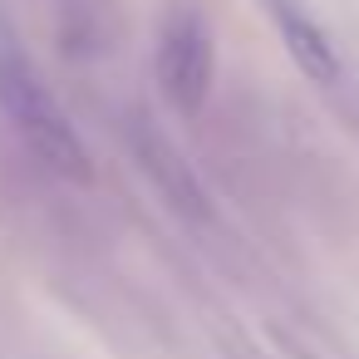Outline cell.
I'll return each instance as SVG.
<instances>
[{"mask_svg":"<svg viewBox=\"0 0 359 359\" xmlns=\"http://www.w3.org/2000/svg\"><path fill=\"white\" fill-rule=\"evenodd\" d=\"M0 114H6V123L20 133V143L55 177H65V182H89L94 177L84 138L74 133L69 114L50 94L45 74L35 69V60L20 45V35L6 25V15H0Z\"/></svg>","mask_w":359,"mask_h":359,"instance_id":"obj_1","label":"cell"},{"mask_svg":"<svg viewBox=\"0 0 359 359\" xmlns=\"http://www.w3.org/2000/svg\"><path fill=\"white\" fill-rule=\"evenodd\" d=\"M153 74L163 99L182 114L197 118L207 94H212V74H217V40L212 25L202 20V11L192 6H172L158 25V50H153Z\"/></svg>","mask_w":359,"mask_h":359,"instance_id":"obj_2","label":"cell"},{"mask_svg":"<svg viewBox=\"0 0 359 359\" xmlns=\"http://www.w3.org/2000/svg\"><path fill=\"white\" fill-rule=\"evenodd\" d=\"M123 143H128L138 172L153 182V192L163 197V207H168L177 222H187V226H212V202H207V192H202L192 163L182 158V148H177L148 114H128Z\"/></svg>","mask_w":359,"mask_h":359,"instance_id":"obj_3","label":"cell"},{"mask_svg":"<svg viewBox=\"0 0 359 359\" xmlns=\"http://www.w3.org/2000/svg\"><path fill=\"white\" fill-rule=\"evenodd\" d=\"M261 6H266V15H271V25H276V35H280L285 55L295 60V69H300L310 84H320V89L344 84L339 45L330 40V30L300 6V0H261Z\"/></svg>","mask_w":359,"mask_h":359,"instance_id":"obj_4","label":"cell"},{"mask_svg":"<svg viewBox=\"0 0 359 359\" xmlns=\"http://www.w3.org/2000/svg\"><path fill=\"white\" fill-rule=\"evenodd\" d=\"M60 6H65L69 15H79V20H94V15L104 11V0H60Z\"/></svg>","mask_w":359,"mask_h":359,"instance_id":"obj_5","label":"cell"},{"mask_svg":"<svg viewBox=\"0 0 359 359\" xmlns=\"http://www.w3.org/2000/svg\"><path fill=\"white\" fill-rule=\"evenodd\" d=\"M226 359H266L256 344H246V339H226Z\"/></svg>","mask_w":359,"mask_h":359,"instance_id":"obj_6","label":"cell"}]
</instances>
